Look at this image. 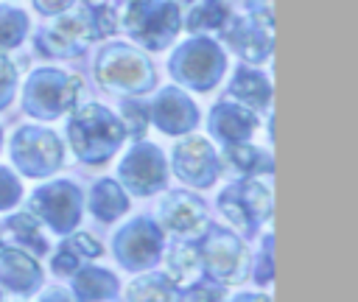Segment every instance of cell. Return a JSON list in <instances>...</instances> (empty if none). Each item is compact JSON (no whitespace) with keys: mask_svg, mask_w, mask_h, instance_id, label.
I'll return each mask as SVG.
<instances>
[{"mask_svg":"<svg viewBox=\"0 0 358 302\" xmlns=\"http://www.w3.org/2000/svg\"><path fill=\"white\" fill-rule=\"evenodd\" d=\"M154 221L162 232H171L179 240H199L210 224L207 207L193 190H168L157 204Z\"/></svg>","mask_w":358,"mask_h":302,"instance_id":"5bb4252c","label":"cell"},{"mask_svg":"<svg viewBox=\"0 0 358 302\" xmlns=\"http://www.w3.org/2000/svg\"><path fill=\"white\" fill-rule=\"evenodd\" d=\"M221 171H229L238 179H257V176H271L274 171V159L266 148L255 145L252 140L246 143H235V145H224L221 148Z\"/></svg>","mask_w":358,"mask_h":302,"instance_id":"ffe728a7","label":"cell"},{"mask_svg":"<svg viewBox=\"0 0 358 302\" xmlns=\"http://www.w3.org/2000/svg\"><path fill=\"white\" fill-rule=\"evenodd\" d=\"M39 302H73V296H70L64 288H48Z\"/></svg>","mask_w":358,"mask_h":302,"instance_id":"8d00e7d4","label":"cell"},{"mask_svg":"<svg viewBox=\"0 0 358 302\" xmlns=\"http://www.w3.org/2000/svg\"><path fill=\"white\" fill-rule=\"evenodd\" d=\"M92 73L101 89L120 98L145 95L157 89L159 81L148 53L131 42H117V39H106V45H101V50L95 53Z\"/></svg>","mask_w":358,"mask_h":302,"instance_id":"7a4b0ae2","label":"cell"},{"mask_svg":"<svg viewBox=\"0 0 358 302\" xmlns=\"http://www.w3.org/2000/svg\"><path fill=\"white\" fill-rule=\"evenodd\" d=\"M84 201H87L90 213H92L98 221H103V224H112V221H117L120 215L129 213V193H126V190L120 187V182L112 179V176L98 179V182L90 187V196H87Z\"/></svg>","mask_w":358,"mask_h":302,"instance_id":"603a6c76","label":"cell"},{"mask_svg":"<svg viewBox=\"0 0 358 302\" xmlns=\"http://www.w3.org/2000/svg\"><path fill=\"white\" fill-rule=\"evenodd\" d=\"M115 3H126V0H115Z\"/></svg>","mask_w":358,"mask_h":302,"instance_id":"60d3db41","label":"cell"},{"mask_svg":"<svg viewBox=\"0 0 358 302\" xmlns=\"http://www.w3.org/2000/svg\"><path fill=\"white\" fill-rule=\"evenodd\" d=\"M221 34V45L224 50L235 53L243 64H263L271 59L274 50V31L260 28L252 17L246 14H232L229 22L218 31Z\"/></svg>","mask_w":358,"mask_h":302,"instance_id":"2e32d148","label":"cell"},{"mask_svg":"<svg viewBox=\"0 0 358 302\" xmlns=\"http://www.w3.org/2000/svg\"><path fill=\"white\" fill-rule=\"evenodd\" d=\"M199 240H201V246H199L201 268H207V274L213 280H218L221 285H238L246 280L249 254H246L243 240L235 232L207 224V229L201 232Z\"/></svg>","mask_w":358,"mask_h":302,"instance_id":"8fae6325","label":"cell"},{"mask_svg":"<svg viewBox=\"0 0 358 302\" xmlns=\"http://www.w3.org/2000/svg\"><path fill=\"white\" fill-rule=\"evenodd\" d=\"M115 291H117V280L106 268L81 266L76 271L73 294L78 296V302H109L115 296Z\"/></svg>","mask_w":358,"mask_h":302,"instance_id":"4316f807","label":"cell"},{"mask_svg":"<svg viewBox=\"0 0 358 302\" xmlns=\"http://www.w3.org/2000/svg\"><path fill=\"white\" fill-rule=\"evenodd\" d=\"M11 165L25 179H45L64 165V143L45 123H22L8 140Z\"/></svg>","mask_w":358,"mask_h":302,"instance_id":"8992f818","label":"cell"},{"mask_svg":"<svg viewBox=\"0 0 358 302\" xmlns=\"http://www.w3.org/2000/svg\"><path fill=\"white\" fill-rule=\"evenodd\" d=\"M243 14L252 17L260 28L274 31V0H243Z\"/></svg>","mask_w":358,"mask_h":302,"instance_id":"836d02e7","label":"cell"},{"mask_svg":"<svg viewBox=\"0 0 358 302\" xmlns=\"http://www.w3.org/2000/svg\"><path fill=\"white\" fill-rule=\"evenodd\" d=\"M176 3H193V0H176Z\"/></svg>","mask_w":358,"mask_h":302,"instance_id":"ab89813d","label":"cell"},{"mask_svg":"<svg viewBox=\"0 0 358 302\" xmlns=\"http://www.w3.org/2000/svg\"><path fill=\"white\" fill-rule=\"evenodd\" d=\"M28 213L56 235H67L78 226L84 213V193L70 179H50L39 185L28 199Z\"/></svg>","mask_w":358,"mask_h":302,"instance_id":"52a82bcc","label":"cell"},{"mask_svg":"<svg viewBox=\"0 0 358 302\" xmlns=\"http://www.w3.org/2000/svg\"><path fill=\"white\" fill-rule=\"evenodd\" d=\"M168 168L173 171V176L196 190H207L221 179V157L213 145L210 137L201 134H182L173 148H171V162Z\"/></svg>","mask_w":358,"mask_h":302,"instance_id":"30bf717a","label":"cell"},{"mask_svg":"<svg viewBox=\"0 0 358 302\" xmlns=\"http://www.w3.org/2000/svg\"><path fill=\"white\" fill-rule=\"evenodd\" d=\"M126 299L129 302H179V288L165 274H145L126 288Z\"/></svg>","mask_w":358,"mask_h":302,"instance_id":"83f0119b","label":"cell"},{"mask_svg":"<svg viewBox=\"0 0 358 302\" xmlns=\"http://www.w3.org/2000/svg\"><path fill=\"white\" fill-rule=\"evenodd\" d=\"M34 3V11L42 14V17H59L64 11H70L78 0H31Z\"/></svg>","mask_w":358,"mask_h":302,"instance_id":"d590c367","label":"cell"},{"mask_svg":"<svg viewBox=\"0 0 358 302\" xmlns=\"http://www.w3.org/2000/svg\"><path fill=\"white\" fill-rule=\"evenodd\" d=\"M92 45L87 25L76 6L59 17H50L36 34H34V50L45 59H78Z\"/></svg>","mask_w":358,"mask_h":302,"instance_id":"4fadbf2b","label":"cell"},{"mask_svg":"<svg viewBox=\"0 0 358 302\" xmlns=\"http://www.w3.org/2000/svg\"><path fill=\"white\" fill-rule=\"evenodd\" d=\"M0 151H3V126H0Z\"/></svg>","mask_w":358,"mask_h":302,"instance_id":"f35d334b","label":"cell"},{"mask_svg":"<svg viewBox=\"0 0 358 302\" xmlns=\"http://www.w3.org/2000/svg\"><path fill=\"white\" fill-rule=\"evenodd\" d=\"M22 199V182L20 173L11 171L8 165H0V210H11L17 207Z\"/></svg>","mask_w":358,"mask_h":302,"instance_id":"1f68e13d","label":"cell"},{"mask_svg":"<svg viewBox=\"0 0 358 302\" xmlns=\"http://www.w3.org/2000/svg\"><path fill=\"white\" fill-rule=\"evenodd\" d=\"M148 112H151V126H157L168 137L190 134L201 123L199 103L182 87H176V84L159 87L154 101L148 103Z\"/></svg>","mask_w":358,"mask_h":302,"instance_id":"9a60e30c","label":"cell"},{"mask_svg":"<svg viewBox=\"0 0 358 302\" xmlns=\"http://www.w3.org/2000/svg\"><path fill=\"white\" fill-rule=\"evenodd\" d=\"M257 126H260L257 112H252L249 106H243V103H238V101H232L227 95L221 101H215L210 106V112H207V134L221 148L252 140Z\"/></svg>","mask_w":358,"mask_h":302,"instance_id":"e0dca14e","label":"cell"},{"mask_svg":"<svg viewBox=\"0 0 358 302\" xmlns=\"http://www.w3.org/2000/svg\"><path fill=\"white\" fill-rule=\"evenodd\" d=\"M221 215L243 235L252 238L271 218V190L260 179H235L218 193Z\"/></svg>","mask_w":358,"mask_h":302,"instance_id":"9c48e42d","label":"cell"},{"mask_svg":"<svg viewBox=\"0 0 358 302\" xmlns=\"http://www.w3.org/2000/svg\"><path fill=\"white\" fill-rule=\"evenodd\" d=\"M117 17L129 39L148 53L171 48L182 31V3L176 0H126Z\"/></svg>","mask_w":358,"mask_h":302,"instance_id":"277c9868","label":"cell"},{"mask_svg":"<svg viewBox=\"0 0 358 302\" xmlns=\"http://www.w3.org/2000/svg\"><path fill=\"white\" fill-rule=\"evenodd\" d=\"M227 98L249 106L252 112H271V81L263 70H257L255 64H238L227 81L224 89Z\"/></svg>","mask_w":358,"mask_h":302,"instance_id":"ac0fdd59","label":"cell"},{"mask_svg":"<svg viewBox=\"0 0 358 302\" xmlns=\"http://www.w3.org/2000/svg\"><path fill=\"white\" fill-rule=\"evenodd\" d=\"M31 31V17L25 8L0 3V53H8L25 42Z\"/></svg>","mask_w":358,"mask_h":302,"instance_id":"f1b7e54d","label":"cell"},{"mask_svg":"<svg viewBox=\"0 0 358 302\" xmlns=\"http://www.w3.org/2000/svg\"><path fill=\"white\" fill-rule=\"evenodd\" d=\"M229 302H271V296H263V294H241Z\"/></svg>","mask_w":358,"mask_h":302,"instance_id":"74e56055","label":"cell"},{"mask_svg":"<svg viewBox=\"0 0 358 302\" xmlns=\"http://www.w3.org/2000/svg\"><path fill=\"white\" fill-rule=\"evenodd\" d=\"M271 271H274V266H271V235H266L263 238V252L257 254V268H255V282L257 285H268L271 282Z\"/></svg>","mask_w":358,"mask_h":302,"instance_id":"e575fe53","label":"cell"},{"mask_svg":"<svg viewBox=\"0 0 358 302\" xmlns=\"http://www.w3.org/2000/svg\"><path fill=\"white\" fill-rule=\"evenodd\" d=\"M229 67L227 50L221 42L204 34H190L168 56V76L176 87L190 92H210L224 81Z\"/></svg>","mask_w":358,"mask_h":302,"instance_id":"3957f363","label":"cell"},{"mask_svg":"<svg viewBox=\"0 0 358 302\" xmlns=\"http://www.w3.org/2000/svg\"><path fill=\"white\" fill-rule=\"evenodd\" d=\"M101 254H103V246L90 232H73L59 243L56 254L50 257V271L59 277H73L81 266H87Z\"/></svg>","mask_w":358,"mask_h":302,"instance_id":"44dd1931","label":"cell"},{"mask_svg":"<svg viewBox=\"0 0 358 302\" xmlns=\"http://www.w3.org/2000/svg\"><path fill=\"white\" fill-rule=\"evenodd\" d=\"M76 11L81 14V20H84L87 34H90L92 42H106V39H112L120 31V17H117L115 3H106V0H81V3H76Z\"/></svg>","mask_w":358,"mask_h":302,"instance_id":"d4e9b609","label":"cell"},{"mask_svg":"<svg viewBox=\"0 0 358 302\" xmlns=\"http://www.w3.org/2000/svg\"><path fill=\"white\" fill-rule=\"evenodd\" d=\"M201 274V254L193 240H176L165 254V277L182 291Z\"/></svg>","mask_w":358,"mask_h":302,"instance_id":"484cf974","label":"cell"},{"mask_svg":"<svg viewBox=\"0 0 358 302\" xmlns=\"http://www.w3.org/2000/svg\"><path fill=\"white\" fill-rule=\"evenodd\" d=\"M168 173H171V168H168L162 148L143 137V140H131V148L117 162L115 179L120 182V187L129 196L145 199V196L165 190Z\"/></svg>","mask_w":358,"mask_h":302,"instance_id":"ba28073f","label":"cell"},{"mask_svg":"<svg viewBox=\"0 0 358 302\" xmlns=\"http://www.w3.org/2000/svg\"><path fill=\"white\" fill-rule=\"evenodd\" d=\"M117 117L123 123L126 140H143L145 131L151 129V112H148V103L140 95L123 98L120 101V109H117Z\"/></svg>","mask_w":358,"mask_h":302,"instance_id":"f546056e","label":"cell"},{"mask_svg":"<svg viewBox=\"0 0 358 302\" xmlns=\"http://www.w3.org/2000/svg\"><path fill=\"white\" fill-rule=\"evenodd\" d=\"M64 134L73 157L90 168L106 165L126 143V131L117 112L98 101L78 103L73 112H67Z\"/></svg>","mask_w":358,"mask_h":302,"instance_id":"6da1fadb","label":"cell"},{"mask_svg":"<svg viewBox=\"0 0 358 302\" xmlns=\"http://www.w3.org/2000/svg\"><path fill=\"white\" fill-rule=\"evenodd\" d=\"M81 78L59 67H36L22 81V112L39 123L64 117L78 106Z\"/></svg>","mask_w":358,"mask_h":302,"instance_id":"5b68a950","label":"cell"},{"mask_svg":"<svg viewBox=\"0 0 358 302\" xmlns=\"http://www.w3.org/2000/svg\"><path fill=\"white\" fill-rule=\"evenodd\" d=\"M162 229L151 215H137L129 224H123L115 238H112V249L115 257L123 268L134 271V268H148L157 263L159 252H162Z\"/></svg>","mask_w":358,"mask_h":302,"instance_id":"7c38bea8","label":"cell"},{"mask_svg":"<svg viewBox=\"0 0 358 302\" xmlns=\"http://www.w3.org/2000/svg\"><path fill=\"white\" fill-rule=\"evenodd\" d=\"M185 302H224L227 299V285H221L218 280L207 277V280H193L190 285H185L182 294Z\"/></svg>","mask_w":358,"mask_h":302,"instance_id":"4dcf8cb0","label":"cell"},{"mask_svg":"<svg viewBox=\"0 0 358 302\" xmlns=\"http://www.w3.org/2000/svg\"><path fill=\"white\" fill-rule=\"evenodd\" d=\"M232 17V8L227 0H193L187 14H182V28L187 34H218Z\"/></svg>","mask_w":358,"mask_h":302,"instance_id":"cb8c5ba5","label":"cell"},{"mask_svg":"<svg viewBox=\"0 0 358 302\" xmlns=\"http://www.w3.org/2000/svg\"><path fill=\"white\" fill-rule=\"evenodd\" d=\"M0 246L25 252L31 257L48 254V238L42 232V224L31 213H14L0 221Z\"/></svg>","mask_w":358,"mask_h":302,"instance_id":"d6986e66","label":"cell"},{"mask_svg":"<svg viewBox=\"0 0 358 302\" xmlns=\"http://www.w3.org/2000/svg\"><path fill=\"white\" fill-rule=\"evenodd\" d=\"M39 277L42 274H39L36 257L0 246V282L6 288H11L14 294H31L39 285Z\"/></svg>","mask_w":358,"mask_h":302,"instance_id":"7402d4cb","label":"cell"},{"mask_svg":"<svg viewBox=\"0 0 358 302\" xmlns=\"http://www.w3.org/2000/svg\"><path fill=\"white\" fill-rule=\"evenodd\" d=\"M17 84H20V76H17V64L0 53V112L6 106H11L14 95H17Z\"/></svg>","mask_w":358,"mask_h":302,"instance_id":"d6a6232c","label":"cell"}]
</instances>
